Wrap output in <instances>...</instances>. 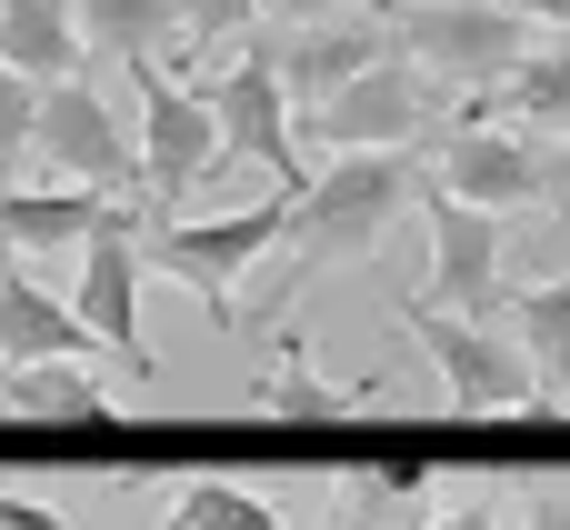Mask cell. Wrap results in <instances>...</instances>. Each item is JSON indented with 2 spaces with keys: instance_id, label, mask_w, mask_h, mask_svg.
<instances>
[{
  "instance_id": "obj_27",
  "label": "cell",
  "mask_w": 570,
  "mask_h": 530,
  "mask_svg": "<svg viewBox=\"0 0 570 530\" xmlns=\"http://www.w3.org/2000/svg\"><path fill=\"white\" fill-rule=\"evenodd\" d=\"M0 530H70L50 501H20V491H0Z\"/></svg>"
},
{
  "instance_id": "obj_10",
  "label": "cell",
  "mask_w": 570,
  "mask_h": 530,
  "mask_svg": "<svg viewBox=\"0 0 570 530\" xmlns=\"http://www.w3.org/2000/svg\"><path fill=\"white\" fill-rule=\"evenodd\" d=\"M140 210L130 200H110L100 210V230L80 241V281H70V311L100 331V351L110 361H130V381H150L160 361H150V341H140Z\"/></svg>"
},
{
  "instance_id": "obj_17",
  "label": "cell",
  "mask_w": 570,
  "mask_h": 530,
  "mask_svg": "<svg viewBox=\"0 0 570 530\" xmlns=\"http://www.w3.org/2000/svg\"><path fill=\"white\" fill-rule=\"evenodd\" d=\"M80 60H90V40H80L70 0H0V70L50 90V80H80Z\"/></svg>"
},
{
  "instance_id": "obj_18",
  "label": "cell",
  "mask_w": 570,
  "mask_h": 530,
  "mask_svg": "<svg viewBox=\"0 0 570 530\" xmlns=\"http://www.w3.org/2000/svg\"><path fill=\"white\" fill-rule=\"evenodd\" d=\"M100 190H70V180H0V251H60V241H90L100 230Z\"/></svg>"
},
{
  "instance_id": "obj_3",
  "label": "cell",
  "mask_w": 570,
  "mask_h": 530,
  "mask_svg": "<svg viewBox=\"0 0 570 530\" xmlns=\"http://www.w3.org/2000/svg\"><path fill=\"white\" fill-rule=\"evenodd\" d=\"M391 311H401V331L431 351V371H441V401H451V411H481V421L551 411V401H541L531 351H521L501 321H461V311H441V301H421V291H401Z\"/></svg>"
},
{
  "instance_id": "obj_22",
  "label": "cell",
  "mask_w": 570,
  "mask_h": 530,
  "mask_svg": "<svg viewBox=\"0 0 570 530\" xmlns=\"http://www.w3.org/2000/svg\"><path fill=\"white\" fill-rule=\"evenodd\" d=\"M160 530H291L250 481H210V471H190V481H170V511Z\"/></svg>"
},
{
  "instance_id": "obj_8",
  "label": "cell",
  "mask_w": 570,
  "mask_h": 530,
  "mask_svg": "<svg viewBox=\"0 0 570 530\" xmlns=\"http://www.w3.org/2000/svg\"><path fill=\"white\" fill-rule=\"evenodd\" d=\"M190 90L210 100V120H220V150H230V160L271 170V190H311L301 120H291V90H281V70H271V40H261V50L240 40V50H230V70H200Z\"/></svg>"
},
{
  "instance_id": "obj_21",
  "label": "cell",
  "mask_w": 570,
  "mask_h": 530,
  "mask_svg": "<svg viewBox=\"0 0 570 530\" xmlns=\"http://www.w3.org/2000/svg\"><path fill=\"white\" fill-rule=\"evenodd\" d=\"M70 10H80L90 60H160V50H180L170 0H70Z\"/></svg>"
},
{
  "instance_id": "obj_28",
  "label": "cell",
  "mask_w": 570,
  "mask_h": 530,
  "mask_svg": "<svg viewBox=\"0 0 570 530\" xmlns=\"http://www.w3.org/2000/svg\"><path fill=\"white\" fill-rule=\"evenodd\" d=\"M431 530H501V501H441Z\"/></svg>"
},
{
  "instance_id": "obj_1",
  "label": "cell",
  "mask_w": 570,
  "mask_h": 530,
  "mask_svg": "<svg viewBox=\"0 0 570 530\" xmlns=\"http://www.w3.org/2000/svg\"><path fill=\"white\" fill-rule=\"evenodd\" d=\"M401 210H421V160L411 150H341V160H321L301 210H291V271L271 281V311H291L321 271L381 261Z\"/></svg>"
},
{
  "instance_id": "obj_23",
  "label": "cell",
  "mask_w": 570,
  "mask_h": 530,
  "mask_svg": "<svg viewBox=\"0 0 570 530\" xmlns=\"http://www.w3.org/2000/svg\"><path fill=\"white\" fill-rule=\"evenodd\" d=\"M271 0H170V30H180V60H210V50H240V30L261 20Z\"/></svg>"
},
{
  "instance_id": "obj_14",
  "label": "cell",
  "mask_w": 570,
  "mask_h": 530,
  "mask_svg": "<svg viewBox=\"0 0 570 530\" xmlns=\"http://www.w3.org/2000/svg\"><path fill=\"white\" fill-rule=\"evenodd\" d=\"M90 351H100V331L60 291H40L20 261H0V361H90Z\"/></svg>"
},
{
  "instance_id": "obj_26",
  "label": "cell",
  "mask_w": 570,
  "mask_h": 530,
  "mask_svg": "<svg viewBox=\"0 0 570 530\" xmlns=\"http://www.w3.org/2000/svg\"><path fill=\"white\" fill-rule=\"evenodd\" d=\"M521 530H570V491H561V481L521 491Z\"/></svg>"
},
{
  "instance_id": "obj_9",
  "label": "cell",
  "mask_w": 570,
  "mask_h": 530,
  "mask_svg": "<svg viewBox=\"0 0 570 530\" xmlns=\"http://www.w3.org/2000/svg\"><path fill=\"white\" fill-rule=\"evenodd\" d=\"M40 160H50V180L100 190V200H130V190H140V140L120 130V110L100 100L90 70L40 90Z\"/></svg>"
},
{
  "instance_id": "obj_5",
  "label": "cell",
  "mask_w": 570,
  "mask_h": 530,
  "mask_svg": "<svg viewBox=\"0 0 570 530\" xmlns=\"http://www.w3.org/2000/svg\"><path fill=\"white\" fill-rule=\"evenodd\" d=\"M461 120V100L421 70V60H401V40H391V60H371L331 110H311L301 120V150H411V140H441Z\"/></svg>"
},
{
  "instance_id": "obj_15",
  "label": "cell",
  "mask_w": 570,
  "mask_h": 530,
  "mask_svg": "<svg viewBox=\"0 0 570 530\" xmlns=\"http://www.w3.org/2000/svg\"><path fill=\"white\" fill-rule=\"evenodd\" d=\"M461 120H511V130H531V140H570V30H551L501 90L461 100Z\"/></svg>"
},
{
  "instance_id": "obj_19",
  "label": "cell",
  "mask_w": 570,
  "mask_h": 530,
  "mask_svg": "<svg viewBox=\"0 0 570 530\" xmlns=\"http://www.w3.org/2000/svg\"><path fill=\"white\" fill-rule=\"evenodd\" d=\"M0 411L20 421H110V391L90 361H0Z\"/></svg>"
},
{
  "instance_id": "obj_13",
  "label": "cell",
  "mask_w": 570,
  "mask_h": 530,
  "mask_svg": "<svg viewBox=\"0 0 570 530\" xmlns=\"http://www.w3.org/2000/svg\"><path fill=\"white\" fill-rule=\"evenodd\" d=\"M431 461L421 451H381V461H341L331 471V521L321 530H431Z\"/></svg>"
},
{
  "instance_id": "obj_2",
  "label": "cell",
  "mask_w": 570,
  "mask_h": 530,
  "mask_svg": "<svg viewBox=\"0 0 570 530\" xmlns=\"http://www.w3.org/2000/svg\"><path fill=\"white\" fill-rule=\"evenodd\" d=\"M401 40V60H421L451 100H481L501 90L541 40H531V10L521 0H371Z\"/></svg>"
},
{
  "instance_id": "obj_24",
  "label": "cell",
  "mask_w": 570,
  "mask_h": 530,
  "mask_svg": "<svg viewBox=\"0 0 570 530\" xmlns=\"http://www.w3.org/2000/svg\"><path fill=\"white\" fill-rule=\"evenodd\" d=\"M20 150H40V80L0 70V180L20 170Z\"/></svg>"
},
{
  "instance_id": "obj_25",
  "label": "cell",
  "mask_w": 570,
  "mask_h": 530,
  "mask_svg": "<svg viewBox=\"0 0 570 530\" xmlns=\"http://www.w3.org/2000/svg\"><path fill=\"white\" fill-rule=\"evenodd\" d=\"M541 220L570 230V140H541Z\"/></svg>"
},
{
  "instance_id": "obj_6",
  "label": "cell",
  "mask_w": 570,
  "mask_h": 530,
  "mask_svg": "<svg viewBox=\"0 0 570 530\" xmlns=\"http://www.w3.org/2000/svg\"><path fill=\"white\" fill-rule=\"evenodd\" d=\"M130 90H140V210H150V230H160V220H180V200H190L230 150H220L210 100H200L190 80H170L160 60H130Z\"/></svg>"
},
{
  "instance_id": "obj_4",
  "label": "cell",
  "mask_w": 570,
  "mask_h": 530,
  "mask_svg": "<svg viewBox=\"0 0 570 530\" xmlns=\"http://www.w3.org/2000/svg\"><path fill=\"white\" fill-rule=\"evenodd\" d=\"M291 210H301V190H261L250 210H220V220H160V230L140 241V271H160V281L200 291V311L230 331V321H240V311H230V291H240V271H250V261H271V251L291 241Z\"/></svg>"
},
{
  "instance_id": "obj_12",
  "label": "cell",
  "mask_w": 570,
  "mask_h": 530,
  "mask_svg": "<svg viewBox=\"0 0 570 530\" xmlns=\"http://www.w3.org/2000/svg\"><path fill=\"white\" fill-rule=\"evenodd\" d=\"M371 60H391V20H381V10L311 20V30H281V40H271V70H281V90H291V120L331 110V100H341Z\"/></svg>"
},
{
  "instance_id": "obj_20",
  "label": "cell",
  "mask_w": 570,
  "mask_h": 530,
  "mask_svg": "<svg viewBox=\"0 0 570 530\" xmlns=\"http://www.w3.org/2000/svg\"><path fill=\"white\" fill-rule=\"evenodd\" d=\"M511 341L531 351L541 401H551V411H570V271H561V281H531V291L511 301Z\"/></svg>"
},
{
  "instance_id": "obj_29",
  "label": "cell",
  "mask_w": 570,
  "mask_h": 530,
  "mask_svg": "<svg viewBox=\"0 0 570 530\" xmlns=\"http://www.w3.org/2000/svg\"><path fill=\"white\" fill-rule=\"evenodd\" d=\"M281 10V30H311V20H351L361 0H271Z\"/></svg>"
},
{
  "instance_id": "obj_16",
  "label": "cell",
  "mask_w": 570,
  "mask_h": 530,
  "mask_svg": "<svg viewBox=\"0 0 570 530\" xmlns=\"http://www.w3.org/2000/svg\"><path fill=\"white\" fill-rule=\"evenodd\" d=\"M381 371L371 381H321L311 371V351H301V331L281 321V341H271V371H261V411H281V421H351V411H381Z\"/></svg>"
},
{
  "instance_id": "obj_30",
  "label": "cell",
  "mask_w": 570,
  "mask_h": 530,
  "mask_svg": "<svg viewBox=\"0 0 570 530\" xmlns=\"http://www.w3.org/2000/svg\"><path fill=\"white\" fill-rule=\"evenodd\" d=\"M531 10V30H570V0H521Z\"/></svg>"
},
{
  "instance_id": "obj_7",
  "label": "cell",
  "mask_w": 570,
  "mask_h": 530,
  "mask_svg": "<svg viewBox=\"0 0 570 530\" xmlns=\"http://www.w3.org/2000/svg\"><path fill=\"white\" fill-rule=\"evenodd\" d=\"M421 220H431V281H421V301H441V311H461V321H501L511 331V271H501V251H511V220L501 210H471V200H451L441 180H431V160H421Z\"/></svg>"
},
{
  "instance_id": "obj_11",
  "label": "cell",
  "mask_w": 570,
  "mask_h": 530,
  "mask_svg": "<svg viewBox=\"0 0 570 530\" xmlns=\"http://www.w3.org/2000/svg\"><path fill=\"white\" fill-rule=\"evenodd\" d=\"M431 180L451 190V200H471V210H541V140L531 130H511V120H451L431 150Z\"/></svg>"
}]
</instances>
